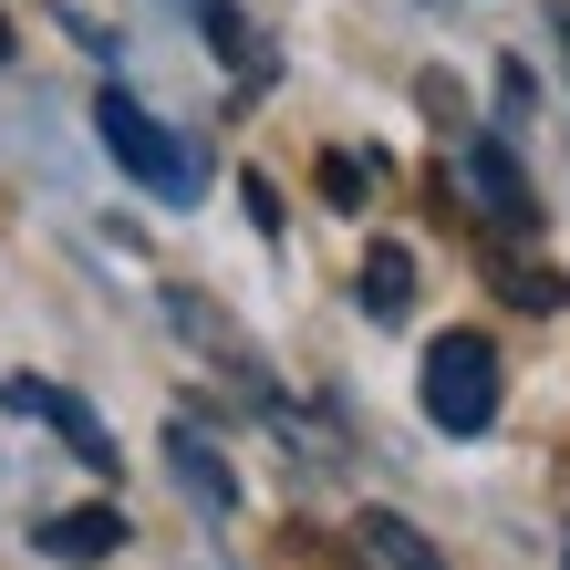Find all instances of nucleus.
<instances>
[{"label": "nucleus", "instance_id": "f257e3e1", "mask_svg": "<svg viewBox=\"0 0 570 570\" xmlns=\"http://www.w3.org/2000/svg\"><path fill=\"white\" fill-rule=\"evenodd\" d=\"M94 136H105V156H115L146 197H166V208H187V197H197V177H208V166H197V146H177V136H166V125H156L125 83H105V94H94Z\"/></svg>", "mask_w": 570, "mask_h": 570}, {"label": "nucleus", "instance_id": "423d86ee", "mask_svg": "<svg viewBox=\"0 0 570 570\" xmlns=\"http://www.w3.org/2000/svg\"><path fill=\"white\" fill-rule=\"evenodd\" d=\"M166 466L187 478V498H197V509H239V478H228V456H218L197 425H166Z\"/></svg>", "mask_w": 570, "mask_h": 570}, {"label": "nucleus", "instance_id": "f8f14e48", "mask_svg": "<svg viewBox=\"0 0 570 570\" xmlns=\"http://www.w3.org/2000/svg\"><path fill=\"white\" fill-rule=\"evenodd\" d=\"M0 62H11V21H0Z\"/></svg>", "mask_w": 570, "mask_h": 570}, {"label": "nucleus", "instance_id": "9d476101", "mask_svg": "<svg viewBox=\"0 0 570 570\" xmlns=\"http://www.w3.org/2000/svg\"><path fill=\"white\" fill-rule=\"evenodd\" d=\"M239 197H249V218H259V228L281 239V187H271V177H239Z\"/></svg>", "mask_w": 570, "mask_h": 570}, {"label": "nucleus", "instance_id": "7ed1b4c3", "mask_svg": "<svg viewBox=\"0 0 570 570\" xmlns=\"http://www.w3.org/2000/svg\"><path fill=\"white\" fill-rule=\"evenodd\" d=\"M0 405H11V415H31V425H52L62 446H73V456L94 466V478H115V435H105V415H94V405H83L73 384H42V374H11V384H0Z\"/></svg>", "mask_w": 570, "mask_h": 570}, {"label": "nucleus", "instance_id": "9b49d317", "mask_svg": "<svg viewBox=\"0 0 570 570\" xmlns=\"http://www.w3.org/2000/svg\"><path fill=\"white\" fill-rule=\"evenodd\" d=\"M550 31H560V52H570V11H550Z\"/></svg>", "mask_w": 570, "mask_h": 570}, {"label": "nucleus", "instance_id": "6e6552de", "mask_svg": "<svg viewBox=\"0 0 570 570\" xmlns=\"http://www.w3.org/2000/svg\"><path fill=\"white\" fill-rule=\"evenodd\" d=\"M363 312H374V322H405V312H415V259L394 249V239L363 259Z\"/></svg>", "mask_w": 570, "mask_h": 570}, {"label": "nucleus", "instance_id": "39448f33", "mask_svg": "<svg viewBox=\"0 0 570 570\" xmlns=\"http://www.w3.org/2000/svg\"><path fill=\"white\" fill-rule=\"evenodd\" d=\"M31 550H52V560H105V550H125V509H105V498H94V509H52V519H31Z\"/></svg>", "mask_w": 570, "mask_h": 570}, {"label": "nucleus", "instance_id": "1a4fd4ad", "mask_svg": "<svg viewBox=\"0 0 570 570\" xmlns=\"http://www.w3.org/2000/svg\"><path fill=\"white\" fill-rule=\"evenodd\" d=\"M197 21L218 31V52L239 62V73H259V42H249V21H239V0H197Z\"/></svg>", "mask_w": 570, "mask_h": 570}, {"label": "nucleus", "instance_id": "f03ea898", "mask_svg": "<svg viewBox=\"0 0 570 570\" xmlns=\"http://www.w3.org/2000/svg\"><path fill=\"white\" fill-rule=\"evenodd\" d=\"M425 425L435 435H488L498 425V343L488 332H435L425 343Z\"/></svg>", "mask_w": 570, "mask_h": 570}, {"label": "nucleus", "instance_id": "0eeeda50", "mask_svg": "<svg viewBox=\"0 0 570 570\" xmlns=\"http://www.w3.org/2000/svg\"><path fill=\"white\" fill-rule=\"evenodd\" d=\"M353 540L374 550L384 570H446V560H435V540H425L415 519H394V509H363V519H353Z\"/></svg>", "mask_w": 570, "mask_h": 570}, {"label": "nucleus", "instance_id": "20e7f679", "mask_svg": "<svg viewBox=\"0 0 570 570\" xmlns=\"http://www.w3.org/2000/svg\"><path fill=\"white\" fill-rule=\"evenodd\" d=\"M456 187L488 208V228H498V239H529V228H540V197H529V177H519L509 136H466V156H456Z\"/></svg>", "mask_w": 570, "mask_h": 570}]
</instances>
